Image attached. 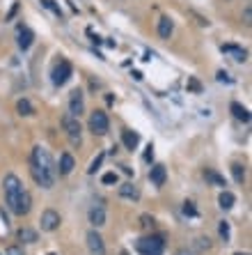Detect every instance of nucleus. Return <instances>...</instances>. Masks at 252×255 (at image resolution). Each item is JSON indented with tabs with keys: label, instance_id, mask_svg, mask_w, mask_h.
<instances>
[{
	"label": "nucleus",
	"instance_id": "28",
	"mask_svg": "<svg viewBox=\"0 0 252 255\" xmlns=\"http://www.w3.org/2000/svg\"><path fill=\"white\" fill-rule=\"evenodd\" d=\"M195 246H197V251H209L211 239L209 237H197V244H195Z\"/></svg>",
	"mask_w": 252,
	"mask_h": 255
},
{
	"label": "nucleus",
	"instance_id": "12",
	"mask_svg": "<svg viewBox=\"0 0 252 255\" xmlns=\"http://www.w3.org/2000/svg\"><path fill=\"white\" fill-rule=\"evenodd\" d=\"M156 32L161 39H170L174 32V21L170 16H161L158 18V26H156Z\"/></svg>",
	"mask_w": 252,
	"mask_h": 255
},
{
	"label": "nucleus",
	"instance_id": "27",
	"mask_svg": "<svg viewBox=\"0 0 252 255\" xmlns=\"http://www.w3.org/2000/svg\"><path fill=\"white\" fill-rule=\"evenodd\" d=\"M140 225H142L145 230H151V228H154V216H149V214H142V216H140Z\"/></svg>",
	"mask_w": 252,
	"mask_h": 255
},
{
	"label": "nucleus",
	"instance_id": "9",
	"mask_svg": "<svg viewBox=\"0 0 252 255\" xmlns=\"http://www.w3.org/2000/svg\"><path fill=\"white\" fill-rule=\"evenodd\" d=\"M69 113L74 117H80V115L85 113V95H83V90H74L69 97Z\"/></svg>",
	"mask_w": 252,
	"mask_h": 255
},
{
	"label": "nucleus",
	"instance_id": "22",
	"mask_svg": "<svg viewBox=\"0 0 252 255\" xmlns=\"http://www.w3.org/2000/svg\"><path fill=\"white\" fill-rule=\"evenodd\" d=\"M204 177H207V182H211L213 186H222V189L227 186V184H225V177L218 175L213 168H207V170H204Z\"/></svg>",
	"mask_w": 252,
	"mask_h": 255
},
{
	"label": "nucleus",
	"instance_id": "23",
	"mask_svg": "<svg viewBox=\"0 0 252 255\" xmlns=\"http://www.w3.org/2000/svg\"><path fill=\"white\" fill-rule=\"evenodd\" d=\"M232 175H234V179L238 182V184H243L245 182V166L243 163H232Z\"/></svg>",
	"mask_w": 252,
	"mask_h": 255
},
{
	"label": "nucleus",
	"instance_id": "25",
	"mask_svg": "<svg viewBox=\"0 0 252 255\" xmlns=\"http://www.w3.org/2000/svg\"><path fill=\"white\" fill-rule=\"evenodd\" d=\"M218 232H220V239H222V241H229V223H227V221H220V223H218Z\"/></svg>",
	"mask_w": 252,
	"mask_h": 255
},
{
	"label": "nucleus",
	"instance_id": "6",
	"mask_svg": "<svg viewBox=\"0 0 252 255\" xmlns=\"http://www.w3.org/2000/svg\"><path fill=\"white\" fill-rule=\"evenodd\" d=\"M71 74H74L71 62L69 60H60L58 64H55V69H53V85H55V88H62V85L71 79Z\"/></svg>",
	"mask_w": 252,
	"mask_h": 255
},
{
	"label": "nucleus",
	"instance_id": "21",
	"mask_svg": "<svg viewBox=\"0 0 252 255\" xmlns=\"http://www.w3.org/2000/svg\"><path fill=\"white\" fill-rule=\"evenodd\" d=\"M16 113L21 117H30V115H35V106L30 104L28 99H18L16 101Z\"/></svg>",
	"mask_w": 252,
	"mask_h": 255
},
{
	"label": "nucleus",
	"instance_id": "1",
	"mask_svg": "<svg viewBox=\"0 0 252 255\" xmlns=\"http://www.w3.org/2000/svg\"><path fill=\"white\" fill-rule=\"evenodd\" d=\"M30 173H32L35 182L42 189H53L55 177H58V166L53 163V157L48 154V150H44L42 145L32 147V154H30Z\"/></svg>",
	"mask_w": 252,
	"mask_h": 255
},
{
	"label": "nucleus",
	"instance_id": "29",
	"mask_svg": "<svg viewBox=\"0 0 252 255\" xmlns=\"http://www.w3.org/2000/svg\"><path fill=\"white\" fill-rule=\"evenodd\" d=\"M186 88L191 90V92H202V83L197 79H188V85Z\"/></svg>",
	"mask_w": 252,
	"mask_h": 255
},
{
	"label": "nucleus",
	"instance_id": "26",
	"mask_svg": "<svg viewBox=\"0 0 252 255\" xmlns=\"http://www.w3.org/2000/svg\"><path fill=\"white\" fill-rule=\"evenodd\" d=\"M104 159H105V154H104V152H101V154H99V157H96L94 161H92V166L87 168V173H89V175H94L96 170L101 168V163H104Z\"/></svg>",
	"mask_w": 252,
	"mask_h": 255
},
{
	"label": "nucleus",
	"instance_id": "37",
	"mask_svg": "<svg viewBox=\"0 0 252 255\" xmlns=\"http://www.w3.org/2000/svg\"><path fill=\"white\" fill-rule=\"evenodd\" d=\"M236 255H243V253H236ZM245 255H248V253H245Z\"/></svg>",
	"mask_w": 252,
	"mask_h": 255
},
{
	"label": "nucleus",
	"instance_id": "18",
	"mask_svg": "<svg viewBox=\"0 0 252 255\" xmlns=\"http://www.w3.org/2000/svg\"><path fill=\"white\" fill-rule=\"evenodd\" d=\"M122 143H124V147H126V150L133 152L140 145V136L135 131H131V129H124V131H122Z\"/></svg>",
	"mask_w": 252,
	"mask_h": 255
},
{
	"label": "nucleus",
	"instance_id": "13",
	"mask_svg": "<svg viewBox=\"0 0 252 255\" xmlns=\"http://www.w3.org/2000/svg\"><path fill=\"white\" fill-rule=\"evenodd\" d=\"M149 179H151V184L154 186H161L165 184V179H167V170L165 166H161V163H156V166H151V170H149Z\"/></svg>",
	"mask_w": 252,
	"mask_h": 255
},
{
	"label": "nucleus",
	"instance_id": "4",
	"mask_svg": "<svg viewBox=\"0 0 252 255\" xmlns=\"http://www.w3.org/2000/svg\"><path fill=\"white\" fill-rule=\"evenodd\" d=\"M62 129L67 131V138L74 147H80V143H83V127H80L78 117H74L71 113L62 115Z\"/></svg>",
	"mask_w": 252,
	"mask_h": 255
},
{
	"label": "nucleus",
	"instance_id": "5",
	"mask_svg": "<svg viewBox=\"0 0 252 255\" xmlns=\"http://www.w3.org/2000/svg\"><path fill=\"white\" fill-rule=\"evenodd\" d=\"M87 124H89V131L94 133V136H105L108 129H110V120H108L105 111H92Z\"/></svg>",
	"mask_w": 252,
	"mask_h": 255
},
{
	"label": "nucleus",
	"instance_id": "10",
	"mask_svg": "<svg viewBox=\"0 0 252 255\" xmlns=\"http://www.w3.org/2000/svg\"><path fill=\"white\" fill-rule=\"evenodd\" d=\"M32 42H35V32L30 30V28L26 26H21L18 28V32H16V44L21 51H28L30 46H32Z\"/></svg>",
	"mask_w": 252,
	"mask_h": 255
},
{
	"label": "nucleus",
	"instance_id": "8",
	"mask_svg": "<svg viewBox=\"0 0 252 255\" xmlns=\"http://www.w3.org/2000/svg\"><path fill=\"white\" fill-rule=\"evenodd\" d=\"M87 251H89V255H105L104 237L96 232V228L87 232Z\"/></svg>",
	"mask_w": 252,
	"mask_h": 255
},
{
	"label": "nucleus",
	"instance_id": "7",
	"mask_svg": "<svg viewBox=\"0 0 252 255\" xmlns=\"http://www.w3.org/2000/svg\"><path fill=\"white\" fill-rule=\"evenodd\" d=\"M39 223H42V230H44V232H55V230L60 228L62 216H60V214H58L55 209H46V211L42 214Z\"/></svg>",
	"mask_w": 252,
	"mask_h": 255
},
{
	"label": "nucleus",
	"instance_id": "15",
	"mask_svg": "<svg viewBox=\"0 0 252 255\" xmlns=\"http://www.w3.org/2000/svg\"><path fill=\"white\" fill-rule=\"evenodd\" d=\"M220 51L227 53V55H232L236 62H245V60H248V51L241 48V46H236V44H222V46H220Z\"/></svg>",
	"mask_w": 252,
	"mask_h": 255
},
{
	"label": "nucleus",
	"instance_id": "16",
	"mask_svg": "<svg viewBox=\"0 0 252 255\" xmlns=\"http://www.w3.org/2000/svg\"><path fill=\"white\" fill-rule=\"evenodd\" d=\"M117 193H119V198H124V200H140V189L135 184H131V182H124V184L117 189Z\"/></svg>",
	"mask_w": 252,
	"mask_h": 255
},
{
	"label": "nucleus",
	"instance_id": "31",
	"mask_svg": "<svg viewBox=\"0 0 252 255\" xmlns=\"http://www.w3.org/2000/svg\"><path fill=\"white\" fill-rule=\"evenodd\" d=\"M183 214H186V216H197V209H195V205L186 200V203H183Z\"/></svg>",
	"mask_w": 252,
	"mask_h": 255
},
{
	"label": "nucleus",
	"instance_id": "35",
	"mask_svg": "<svg viewBox=\"0 0 252 255\" xmlns=\"http://www.w3.org/2000/svg\"><path fill=\"white\" fill-rule=\"evenodd\" d=\"M151 159H154V145H149L147 154H145V161H151Z\"/></svg>",
	"mask_w": 252,
	"mask_h": 255
},
{
	"label": "nucleus",
	"instance_id": "2",
	"mask_svg": "<svg viewBox=\"0 0 252 255\" xmlns=\"http://www.w3.org/2000/svg\"><path fill=\"white\" fill-rule=\"evenodd\" d=\"M2 189H5V203H7L9 211L14 214L18 198H21V193L26 191V189H23V182L18 179V175L9 173V175H5V179H2Z\"/></svg>",
	"mask_w": 252,
	"mask_h": 255
},
{
	"label": "nucleus",
	"instance_id": "34",
	"mask_svg": "<svg viewBox=\"0 0 252 255\" xmlns=\"http://www.w3.org/2000/svg\"><path fill=\"white\" fill-rule=\"evenodd\" d=\"M250 18H252V9L245 7V12H243V23H245V26H250V23H252Z\"/></svg>",
	"mask_w": 252,
	"mask_h": 255
},
{
	"label": "nucleus",
	"instance_id": "17",
	"mask_svg": "<svg viewBox=\"0 0 252 255\" xmlns=\"http://www.w3.org/2000/svg\"><path fill=\"white\" fill-rule=\"evenodd\" d=\"M229 111H232V115H234L238 122H245V124L250 122V111H248L243 104H238V101H232Z\"/></svg>",
	"mask_w": 252,
	"mask_h": 255
},
{
	"label": "nucleus",
	"instance_id": "20",
	"mask_svg": "<svg viewBox=\"0 0 252 255\" xmlns=\"http://www.w3.org/2000/svg\"><path fill=\"white\" fill-rule=\"evenodd\" d=\"M236 203V195L232 193V191H222V193L218 195V205H220V209H232Z\"/></svg>",
	"mask_w": 252,
	"mask_h": 255
},
{
	"label": "nucleus",
	"instance_id": "19",
	"mask_svg": "<svg viewBox=\"0 0 252 255\" xmlns=\"http://www.w3.org/2000/svg\"><path fill=\"white\" fill-rule=\"evenodd\" d=\"M16 237H18V241H23V244H35V241H37V230L18 228L16 230Z\"/></svg>",
	"mask_w": 252,
	"mask_h": 255
},
{
	"label": "nucleus",
	"instance_id": "32",
	"mask_svg": "<svg viewBox=\"0 0 252 255\" xmlns=\"http://www.w3.org/2000/svg\"><path fill=\"white\" fill-rule=\"evenodd\" d=\"M5 255H26V253H23V248H21V246H16V244H12V246H7Z\"/></svg>",
	"mask_w": 252,
	"mask_h": 255
},
{
	"label": "nucleus",
	"instance_id": "24",
	"mask_svg": "<svg viewBox=\"0 0 252 255\" xmlns=\"http://www.w3.org/2000/svg\"><path fill=\"white\" fill-rule=\"evenodd\" d=\"M42 5H44L46 9H51L53 14H55V16L62 21V16H64V14H62V7H60V5H55V0H42Z\"/></svg>",
	"mask_w": 252,
	"mask_h": 255
},
{
	"label": "nucleus",
	"instance_id": "30",
	"mask_svg": "<svg viewBox=\"0 0 252 255\" xmlns=\"http://www.w3.org/2000/svg\"><path fill=\"white\" fill-rule=\"evenodd\" d=\"M117 179H119L117 173H105V175L101 177V182H104V184H117Z\"/></svg>",
	"mask_w": 252,
	"mask_h": 255
},
{
	"label": "nucleus",
	"instance_id": "33",
	"mask_svg": "<svg viewBox=\"0 0 252 255\" xmlns=\"http://www.w3.org/2000/svg\"><path fill=\"white\" fill-rule=\"evenodd\" d=\"M218 80H220V83H234V80L229 79V74H227V71H218Z\"/></svg>",
	"mask_w": 252,
	"mask_h": 255
},
{
	"label": "nucleus",
	"instance_id": "3",
	"mask_svg": "<svg viewBox=\"0 0 252 255\" xmlns=\"http://www.w3.org/2000/svg\"><path fill=\"white\" fill-rule=\"evenodd\" d=\"M135 251L140 255H163L165 251V237L163 235H151L135 241Z\"/></svg>",
	"mask_w": 252,
	"mask_h": 255
},
{
	"label": "nucleus",
	"instance_id": "38",
	"mask_svg": "<svg viewBox=\"0 0 252 255\" xmlns=\"http://www.w3.org/2000/svg\"><path fill=\"white\" fill-rule=\"evenodd\" d=\"M48 255H55V253H48Z\"/></svg>",
	"mask_w": 252,
	"mask_h": 255
},
{
	"label": "nucleus",
	"instance_id": "14",
	"mask_svg": "<svg viewBox=\"0 0 252 255\" xmlns=\"http://www.w3.org/2000/svg\"><path fill=\"white\" fill-rule=\"evenodd\" d=\"M87 216H89V223H92L94 228H104L105 225V207L104 205H94Z\"/></svg>",
	"mask_w": 252,
	"mask_h": 255
},
{
	"label": "nucleus",
	"instance_id": "36",
	"mask_svg": "<svg viewBox=\"0 0 252 255\" xmlns=\"http://www.w3.org/2000/svg\"><path fill=\"white\" fill-rule=\"evenodd\" d=\"M16 12H18V5H14V7L9 9V14H7V21H9V18H14V14H16Z\"/></svg>",
	"mask_w": 252,
	"mask_h": 255
},
{
	"label": "nucleus",
	"instance_id": "11",
	"mask_svg": "<svg viewBox=\"0 0 252 255\" xmlns=\"http://www.w3.org/2000/svg\"><path fill=\"white\" fill-rule=\"evenodd\" d=\"M74 168H76V159L71 157L69 152H64V154L60 157V163H58V175H62V177L71 175Z\"/></svg>",
	"mask_w": 252,
	"mask_h": 255
}]
</instances>
